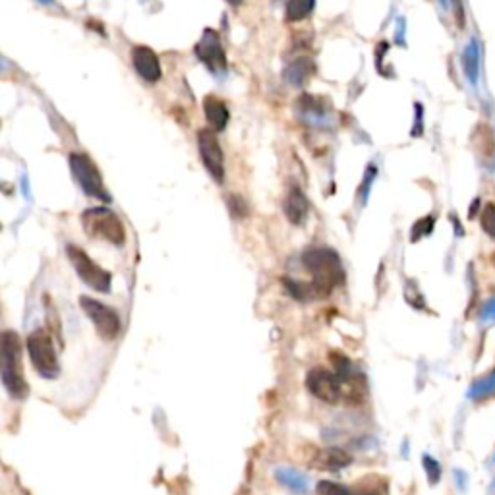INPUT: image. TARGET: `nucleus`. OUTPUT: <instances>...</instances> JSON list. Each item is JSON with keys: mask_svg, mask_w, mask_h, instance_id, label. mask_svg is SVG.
<instances>
[{"mask_svg": "<svg viewBox=\"0 0 495 495\" xmlns=\"http://www.w3.org/2000/svg\"><path fill=\"white\" fill-rule=\"evenodd\" d=\"M304 267L312 275V284L306 286V293L313 296H327L344 281V269L341 257L329 248H312L304 253Z\"/></svg>", "mask_w": 495, "mask_h": 495, "instance_id": "1", "label": "nucleus"}, {"mask_svg": "<svg viewBox=\"0 0 495 495\" xmlns=\"http://www.w3.org/2000/svg\"><path fill=\"white\" fill-rule=\"evenodd\" d=\"M0 375L6 391L14 399H25L28 397V383L23 379V368H21V344L20 337L14 331H4L0 341Z\"/></svg>", "mask_w": 495, "mask_h": 495, "instance_id": "2", "label": "nucleus"}, {"mask_svg": "<svg viewBox=\"0 0 495 495\" xmlns=\"http://www.w3.org/2000/svg\"><path fill=\"white\" fill-rule=\"evenodd\" d=\"M81 224H83V231L93 238H101L114 246H122L126 242V229L122 224L120 217L107 207L87 209L81 215Z\"/></svg>", "mask_w": 495, "mask_h": 495, "instance_id": "3", "label": "nucleus"}, {"mask_svg": "<svg viewBox=\"0 0 495 495\" xmlns=\"http://www.w3.org/2000/svg\"><path fill=\"white\" fill-rule=\"evenodd\" d=\"M28 352L35 372L45 379H54L61 374V366L56 358V350L52 344L51 335L43 329H37L28 337Z\"/></svg>", "mask_w": 495, "mask_h": 495, "instance_id": "4", "label": "nucleus"}, {"mask_svg": "<svg viewBox=\"0 0 495 495\" xmlns=\"http://www.w3.org/2000/svg\"><path fill=\"white\" fill-rule=\"evenodd\" d=\"M66 253L70 257L72 265L76 269V273L80 277L83 283L87 284L89 288L97 291V293H109L111 291L112 277L109 271H105L101 265L93 262L87 253L83 252L78 246H68Z\"/></svg>", "mask_w": 495, "mask_h": 495, "instance_id": "5", "label": "nucleus"}, {"mask_svg": "<svg viewBox=\"0 0 495 495\" xmlns=\"http://www.w3.org/2000/svg\"><path fill=\"white\" fill-rule=\"evenodd\" d=\"M70 169L76 182L80 184V188L87 196L97 198L101 202H111V196L105 190L101 172L97 171L95 162L85 155V153H72L70 155Z\"/></svg>", "mask_w": 495, "mask_h": 495, "instance_id": "6", "label": "nucleus"}, {"mask_svg": "<svg viewBox=\"0 0 495 495\" xmlns=\"http://www.w3.org/2000/svg\"><path fill=\"white\" fill-rule=\"evenodd\" d=\"M80 306L81 310L85 312V315L89 317V322L95 325L97 335L101 337L103 341H114L120 335V317L112 308L105 306L99 300H93L89 296H81Z\"/></svg>", "mask_w": 495, "mask_h": 495, "instance_id": "7", "label": "nucleus"}, {"mask_svg": "<svg viewBox=\"0 0 495 495\" xmlns=\"http://www.w3.org/2000/svg\"><path fill=\"white\" fill-rule=\"evenodd\" d=\"M308 391L325 403H339L344 397V383L341 375L333 374L325 368H313L306 375Z\"/></svg>", "mask_w": 495, "mask_h": 495, "instance_id": "8", "label": "nucleus"}, {"mask_svg": "<svg viewBox=\"0 0 495 495\" xmlns=\"http://www.w3.org/2000/svg\"><path fill=\"white\" fill-rule=\"evenodd\" d=\"M198 147H200V157L207 172L213 176L215 182L221 184L224 180V157H222L221 145L217 142L215 134L211 130L198 131Z\"/></svg>", "mask_w": 495, "mask_h": 495, "instance_id": "9", "label": "nucleus"}, {"mask_svg": "<svg viewBox=\"0 0 495 495\" xmlns=\"http://www.w3.org/2000/svg\"><path fill=\"white\" fill-rule=\"evenodd\" d=\"M196 54L213 74H221V72L227 70V54H224V49H222V43L217 31H203L202 39L198 41V45H196Z\"/></svg>", "mask_w": 495, "mask_h": 495, "instance_id": "10", "label": "nucleus"}, {"mask_svg": "<svg viewBox=\"0 0 495 495\" xmlns=\"http://www.w3.org/2000/svg\"><path fill=\"white\" fill-rule=\"evenodd\" d=\"M131 62H134L136 72H138L145 81L161 80V64H159V56H157L149 47L138 45V47L131 51Z\"/></svg>", "mask_w": 495, "mask_h": 495, "instance_id": "11", "label": "nucleus"}, {"mask_svg": "<svg viewBox=\"0 0 495 495\" xmlns=\"http://www.w3.org/2000/svg\"><path fill=\"white\" fill-rule=\"evenodd\" d=\"M308 211H310V203L306 200L302 190L294 186L286 196V202H284V213H286L288 221L293 224H300L308 217Z\"/></svg>", "mask_w": 495, "mask_h": 495, "instance_id": "12", "label": "nucleus"}, {"mask_svg": "<svg viewBox=\"0 0 495 495\" xmlns=\"http://www.w3.org/2000/svg\"><path fill=\"white\" fill-rule=\"evenodd\" d=\"M203 111L213 128L224 130V126L229 124V109L221 99H217L215 95H207L203 99Z\"/></svg>", "mask_w": 495, "mask_h": 495, "instance_id": "13", "label": "nucleus"}, {"mask_svg": "<svg viewBox=\"0 0 495 495\" xmlns=\"http://www.w3.org/2000/svg\"><path fill=\"white\" fill-rule=\"evenodd\" d=\"M474 143L476 147H478V151H480V157H484L487 161H494L495 159V136H494V130L484 124V122H480L478 126H476L474 130Z\"/></svg>", "mask_w": 495, "mask_h": 495, "instance_id": "14", "label": "nucleus"}, {"mask_svg": "<svg viewBox=\"0 0 495 495\" xmlns=\"http://www.w3.org/2000/svg\"><path fill=\"white\" fill-rule=\"evenodd\" d=\"M313 74V62L310 59H298L296 62H293L286 70H284V78L291 85H296L300 87L304 85L306 81L310 80V76Z\"/></svg>", "mask_w": 495, "mask_h": 495, "instance_id": "15", "label": "nucleus"}, {"mask_svg": "<svg viewBox=\"0 0 495 495\" xmlns=\"http://www.w3.org/2000/svg\"><path fill=\"white\" fill-rule=\"evenodd\" d=\"M298 111L302 114L304 118L308 122H324L327 120V112L329 109H325V105L322 99H315V97H302L298 101Z\"/></svg>", "mask_w": 495, "mask_h": 495, "instance_id": "16", "label": "nucleus"}, {"mask_svg": "<svg viewBox=\"0 0 495 495\" xmlns=\"http://www.w3.org/2000/svg\"><path fill=\"white\" fill-rule=\"evenodd\" d=\"M495 394V370H492L489 374L480 377L478 381L472 383L470 387V399L472 401H482L487 397H494Z\"/></svg>", "mask_w": 495, "mask_h": 495, "instance_id": "17", "label": "nucleus"}, {"mask_svg": "<svg viewBox=\"0 0 495 495\" xmlns=\"http://www.w3.org/2000/svg\"><path fill=\"white\" fill-rule=\"evenodd\" d=\"M315 6V0H288L286 2V18L291 21L304 20L310 16V12Z\"/></svg>", "mask_w": 495, "mask_h": 495, "instance_id": "18", "label": "nucleus"}, {"mask_svg": "<svg viewBox=\"0 0 495 495\" xmlns=\"http://www.w3.org/2000/svg\"><path fill=\"white\" fill-rule=\"evenodd\" d=\"M319 459H322V466L329 468V470H339V468L350 465V456L341 449H327Z\"/></svg>", "mask_w": 495, "mask_h": 495, "instance_id": "19", "label": "nucleus"}, {"mask_svg": "<svg viewBox=\"0 0 495 495\" xmlns=\"http://www.w3.org/2000/svg\"><path fill=\"white\" fill-rule=\"evenodd\" d=\"M317 495H377L375 492H370V489H358L354 492L350 487L341 484H335V482H319L317 484Z\"/></svg>", "mask_w": 495, "mask_h": 495, "instance_id": "20", "label": "nucleus"}, {"mask_svg": "<svg viewBox=\"0 0 495 495\" xmlns=\"http://www.w3.org/2000/svg\"><path fill=\"white\" fill-rule=\"evenodd\" d=\"M277 480L293 492H298V494L306 492V478L294 470H277Z\"/></svg>", "mask_w": 495, "mask_h": 495, "instance_id": "21", "label": "nucleus"}, {"mask_svg": "<svg viewBox=\"0 0 495 495\" xmlns=\"http://www.w3.org/2000/svg\"><path fill=\"white\" fill-rule=\"evenodd\" d=\"M465 68L468 74V80H478V51H476L474 43H470V47L465 52Z\"/></svg>", "mask_w": 495, "mask_h": 495, "instance_id": "22", "label": "nucleus"}, {"mask_svg": "<svg viewBox=\"0 0 495 495\" xmlns=\"http://www.w3.org/2000/svg\"><path fill=\"white\" fill-rule=\"evenodd\" d=\"M480 222H482V229L485 234H489L495 240V205L494 203H487L484 207V211L480 215Z\"/></svg>", "mask_w": 495, "mask_h": 495, "instance_id": "23", "label": "nucleus"}, {"mask_svg": "<svg viewBox=\"0 0 495 495\" xmlns=\"http://www.w3.org/2000/svg\"><path fill=\"white\" fill-rule=\"evenodd\" d=\"M434 217H424V219H420V221L416 222L414 227H412V242H418L422 236L432 233L434 231Z\"/></svg>", "mask_w": 495, "mask_h": 495, "instance_id": "24", "label": "nucleus"}, {"mask_svg": "<svg viewBox=\"0 0 495 495\" xmlns=\"http://www.w3.org/2000/svg\"><path fill=\"white\" fill-rule=\"evenodd\" d=\"M424 466L425 472H428V478H430V484H437L439 478H441V466L437 461H434L432 456H424Z\"/></svg>", "mask_w": 495, "mask_h": 495, "instance_id": "25", "label": "nucleus"}, {"mask_svg": "<svg viewBox=\"0 0 495 495\" xmlns=\"http://www.w3.org/2000/svg\"><path fill=\"white\" fill-rule=\"evenodd\" d=\"M229 203H231V213H233L234 217H238V219H240V217H244V215L248 213V211H246L248 207H246V203H244L242 198H238V196H233V198L229 200Z\"/></svg>", "mask_w": 495, "mask_h": 495, "instance_id": "26", "label": "nucleus"}, {"mask_svg": "<svg viewBox=\"0 0 495 495\" xmlns=\"http://www.w3.org/2000/svg\"><path fill=\"white\" fill-rule=\"evenodd\" d=\"M480 317H482V322H485V324H495V298H492V300H487V302L484 304Z\"/></svg>", "mask_w": 495, "mask_h": 495, "instance_id": "27", "label": "nucleus"}, {"mask_svg": "<svg viewBox=\"0 0 495 495\" xmlns=\"http://www.w3.org/2000/svg\"><path fill=\"white\" fill-rule=\"evenodd\" d=\"M374 176H375V167L374 165H370V167H368V172H366L364 182H362V188H360V193H362L364 200H366V193L370 190V184L374 182Z\"/></svg>", "mask_w": 495, "mask_h": 495, "instance_id": "28", "label": "nucleus"}, {"mask_svg": "<svg viewBox=\"0 0 495 495\" xmlns=\"http://www.w3.org/2000/svg\"><path fill=\"white\" fill-rule=\"evenodd\" d=\"M412 134L414 136L422 134V105H418V103H416V128L412 130Z\"/></svg>", "mask_w": 495, "mask_h": 495, "instance_id": "29", "label": "nucleus"}, {"mask_svg": "<svg viewBox=\"0 0 495 495\" xmlns=\"http://www.w3.org/2000/svg\"><path fill=\"white\" fill-rule=\"evenodd\" d=\"M453 4H455L456 18H459V25L463 28V25H465V12H463V4H461V0H453Z\"/></svg>", "mask_w": 495, "mask_h": 495, "instance_id": "30", "label": "nucleus"}, {"mask_svg": "<svg viewBox=\"0 0 495 495\" xmlns=\"http://www.w3.org/2000/svg\"><path fill=\"white\" fill-rule=\"evenodd\" d=\"M229 4H233V6H238V4H242V0H227Z\"/></svg>", "mask_w": 495, "mask_h": 495, "instance_id": "31", "label": "nucleus"}, {"mask_svg": "<svg viewBox=\"0 0 495 495\" xmlns=\"http://www.w3.org/2000/svg\"><path fill=\"white\" fill-rule=\"evenodd\" d=\"M39 2H41V4H52L54 0H39Z\"/></svg>", "mask_w": 495, "mask_h": 495, "instance_id": "32", "label": "nucleus"}, {"mask_svg": "<svg viewBox=\"0 0 495 495\" xmlns=\"http://www.w3.org/2000/svg\"><path fill=\"white\" fill-rule=\"evenodd\" d=\"M441 2H443V4H447V0H441Z\"/></svg>", "mask_w": 495, "mask_h": 495, "instance_id": "33", "label": "nucleus"}, {"mask_svg": "<svg viewBox=\"0 0 495 495\" xmlns=\"http://www.w3.org/2000/svg\"><path fill=\"white\" fill-rule=\"evenodd\" d=\"M494 265H495V255H494Z\"/></svg>", "mask_w": 495, "mask_h": 495, "instance_id": "34", "label": "nucleus"}, {"mask_svg": "<svg viewBox=\"0 0 495 495\" xmlns=\"http://www.w3.org/2000/svg\"><path fill=\"white\" fill-rule=\"evenodd\" d=\"M494 489H495V482H494Z\"/></svg>", "mask_w": 495, "mask_h": 495, "instance_id": "35", "label": "nucleus"}]
</instances>
